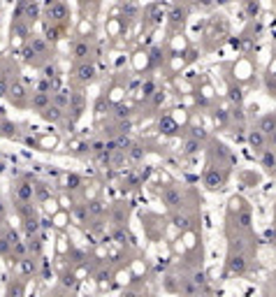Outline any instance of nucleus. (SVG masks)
Instances as JSON below:
<instances>
[{
  "label": "nucleus",
  "mask_w": 276,
  "mask_h": 297,
  "mask_svg": "<svg viewBox=\"0 0 276 297\" xmlns=\"http://www.w3.org/2000/svg\"><path fill=\"white\" fill-rule=\"evenodd\" d=\"M7 91H10V84H7V79L0 74V98L2 96H7Z\"/></svg>",
  "instance_id": "45"
},
{
  "label": "nucleus",
  "mask_w": 276,
  "mask_h": 297,
  "mask_svg": "<svg viewBox=\"0 0 276 297\" xmlns=\"http://www.w3.org/2000/svg\"><path fill=\"white\" fill-rule=\"evenodd\" d=\"M40 114H42V118L44 121H49V123H61V121L65 118V109L51 102V105L47 107V109H42Z\"/></svg>",
  "instance_id": "9"
},
{
  "label": "nucleus",
  "mask_w": 276,
  "mask_h": 297,
  "mask_svg": "<svg viewBox=\"0 0 276 297\" xmlns=\"http://www.w3.org/2000/svg\"><path fill=\"white\" fill-rule=\"evenodd\" d=\"M193 281H195V283L202 288L204 283H207V276H204V272H195V274H193Z\"/></svg>",
  "instance_id": "44"
},
{
  "label": "nucleus",
  "mask_w": 276,
  "mask_h": 297,
  "mask_svg": "<svg viewBox=\"0 0 276 297\" xmlns=\"http://www.w3.org/2000/svg\"><path fill=\"white\" fill-rule=\"evenodd\" d=\"M114 118H116V121H126V118H130V107L114 105Z\"/></svg>",
  "instance_id": "32"
},
{
  "label": "nucleus",
  "mask_w": 276,
  "mask_h": 297,
  "mask_svg": "<svg viewBox=\"0 0 276 297\" xmlns=\"http://www.w3.org/2000/svg\"><path fill=\"white\" fill-rule=\"evenodd\" d=\"M70 14V7L65 5L63 0H49L47 5V19H51V23H63Z\"/></svg>",
  "instance_id": "1"
},
{
  "label": "nucleus",
  "mask_w": 276,
  "mask_h": 297,
  "mask_svg": "<svg viewBox=\"0 0 276 297\" xmlns=\"http://www.w3.org/2000/svg\"><path fill=\"white\" fill-rule=\"evenodd\" d=\"M246 269H248L246 255L242 251H230V255H227V274L242 276V274H246Z\"/></svg>",
  "instance_id": "2"
},
{
  "label": "nucleus",
  "mask_w": 276,
  "mask_h": 297,
  "mask_svg": "<svg viewBox=\"0 0 276 297\" xmlns=\"http://www.w3.org/2000/svg\"><path fill=\"white\" fill-rule=\"evenodd\" d=\"M165 290H170V293L179 290V286H177V279H174V276H165Z\"/></svg>",
  "instance_id": "42"
},
{
  "label": "nucleus",
  "mask_w": 276,
  "mask_h": 297,
  "mask_svg": "<svg viewBox=\"0 0 276 297\" xmlns=\"http://www.w3.org/2000/svg\"><path fill=\"white\" fill-rule=\"evenodd\" d=\"M248 144H251V148L253 151H265V144H267V135L260 130V128H255V130H251L248 132Z\"/></svg>",
  "instance_id": "11"
},
{
  "label": "nucleus",
  "mask_w": 276,
  "mask_h": 297,
  "mask_svg": "<svg viewBox=\"0 0 276 297\" xmlns=\"http://www.w3.org/2000/svg\"><path fill=\"white\" fill-rule=\"evenodd\" d=\"M172 223H174L179 230H188V228H191V218H188V216H183V214H174Z\"/></svg>",
  "instance_id": "31"
},
{
  "label": "nucleus",
  "mask_w": 276,
  "mask_h": 297,
  "mask_svg": "<svg viewBox=\"0 0 276 297\" xmlns=\"http://www.w3.org/2000/svg\"><path fill=\"white\" fill-rule=\"evenodd\" d=\"M28 251H31V255H40V253H42V242H40V237H37V234L28 237Z\"/></svg>",
  "instance_id": "28"
},
{
  "label": "nucleus",
  "mask_w": 276,
  "mask_h": 297,
  "mask_svg": "<svg viewBox=\"0 0 276 297\" xmlns=\"http://www.w3.org/2000/svg\"><path fill=\"white\" fill-rule=\"evenodd\" d=\"M26 88L21 84H10V91H7V98H10L12 105H23L26 102Z\"/></svg>",
  "instance_id": "12"
},
{
  "label": "nucleus",
  "mask_w": 276,
  "mask_h": 297,
  "mask_svg": "<svg viewBox=\"0 0 276 297\" xmlns=\"http://www.w3.org/2000/svg\"><path fill=\"white\" fill-rule=\"evenodd\" d=\"M70 214H72V218H75V223H79V225H84L91 216H88V209H86V204H75L72 209H70Z\"/></svg>",
  "instance_id": "19"
},
{
  "label": "nucleus",
  "mask_w": 276,
  "mask_h": 297,
  "mask_svg": "<svg viewBox=\"0 0 276 297\" xmlns=\"http://www.w3.org/2000/svg\"><path fill=\"white\" fill-rule=\"evenodd\" d=\"M0 255H12V244L5 237V232H0Z\"/></svg>",
  "instance_id": "36"
},
{
  "label": "nucleus",
  "mask_w": 276,
  "mask_h": 297,
  "mask_svg": "<svg viewBox=\"0 0 276 297\" xmlns=\"http://www.w3.org/2000/svg\"><path fill=\"white\" fill-rule=\"evenodd\" d=\"M96 279H97V281H100V283H105L107 279H109V272H105V269H100V272H97V274H96Z\"/></svg>",
  "instance_id": "49"
},
{
  "label": "nucleus",
  "mask_w": 276,
  "mask_h": 297,
  "mask_svg": "<svg viewBox=\"0 0 276 297\" xmlns=\"http://www.w3.org/2000/svg\"><path fill=\"white\" fill-rule=\"evenodd\" d=\"M49 105H51V96H49L47 91H40V88H37V91L31 96V107L32 109L42 112V109H47Z\"/></svg>",
  "instance_id": "10"
},
{
  "label": "nucleus",
  "mask_w": 276,
  "mask_h": 297,
  "mask_svg": "<svg viewBox=\"0 0 276 297\" xmlns=\"http://www.w3.org/2000/svg\"><path fill=\"white\" fill-rule=\"evenodd\" d=\"M81 186V177H77V174H70L67 177V191H77Z\"/></svg>",
  "instance_id": "38"
},
{
  "label": "nucleus",
  "mask_w": 276,
  "mask_h": 297,
  "mask_svg": "<svg viewBox=\"0 0 276 297\" xmlns=\"http://www.w3.org/2000/svg\"><path fill=\"white\" fill-rule=\"evenodd\" d=\"M86 209H88V216H91V218H100V216L105 214V204L100 200H91L86 204Z\"/></svg>",
  "instance_id": "22"
},
{
  "label": "nucleus",
  "mask_w": 276,
  "mask_h": 297,
  "mask_svg": "<svg viewBox=\"0 0 276 297\" xmlns=\"http://www.w3.org/2000/svg\"><path fill=\"white\" fill-rule=\"evenodd\" d=\"M216 2H218V5H227L230 0H216Z\"/></svg>",
  "instance_id": "53"
},
{
  "label": "nucleus",
  "mask_w": 276,
  "mask_h": 297,
  "mask_svg": "<svg viewBox=\"0 0 276 297\" xmlns=\"http://www.w3.org/2000/svg\"><path fill=\"white\" fill-rule=\"evenodd\" d=\"M246 14L255 19V16L260 14V2H258V0H246Z\"/></svg>",
  "instance_id": "34"
},
{
  "label": "nucleus",
  "mask_w": 276,
  "mask_h": 297,
  "mask_svg": "<svg viewBox=\"0 0 276 297\" xmlns=\"http://www.w3.org/2000/svg\"><path fill=\"white\" fill-rule=\"evenodd\" d=\"M274 163H276L274 151H272V148H265V151H262V165H265V167H274Z\"/></svg>",
  "instance_id": "35"
},
{
  "label": "nucleus",
  "mask_w": 276,
  "mask_h": 297,
  "mask_svg": "<svg viewBox=\"0 0 276 297\" xmlns=\"http://www.w3.org/2000/svg\"><path fill=\"white\" fill-rule=\"evenodd\" d=\"M197 151H200V139H195V137L186 139V144H183V153H186V156H193V153H197Z\"/></svg>",
  "instance_id": "27"
},
{
  "label": "nucleus",
  "mask_w": 276,
  "mask_h": 297,
  "mask_svg": "<svg viewBox=\"0 0 276 297\" xmlns=\"http://www.w3.org/2000/svg\"><path fill=\"white\" fill-rule=\"evenodd\" d=\"M114 239H116L118 244H126V232H123V230H116V232H114Z\"/></svg>",
  "instance_id": "48"
},
{
  "label": "nucleus",
  "mask_w": 276,
  "mask_h": 297,
  "mask_svg": "<svg viewBox=\"0 0 276 297\" xmlns=\"http://www.w3.org/2000/svg\"><path fill=\"white\" fill-rule=\"evenodd\" d=\"M49 198H51V191H49V186L47 183H35V200L37 202H49Z\"/></svg>",
  "instance_id": "23"
},
{
  "label": "nucleus",
  "mask_w": 276,
  "mask_h": 297,
  "mask_svg": "<svg viewBox=\"0 0 276 297\" xmlns=\"http://www.w3.org/2000/svg\"><path fill=\"white\" fill-rule=\"evenodd\" d=\"M158 88H156V82L153 79H146L144 84H142V96H144V100H149V98H153V93H156Z\"/></svg>",
  "instance_id": "30"
},
{
  "label": "nucleus",
  "mask_w": 276,
  "mask_h": 297,
  "mask_svg": "<svg viewBox=\"0 0 276 297\" xmlns=\"http://www.w3.org/2000/svg\"><path fill=\"white\" fill-rule=\"evenodd\" d=\"M149 19L153 23H160L162 19H165V10H162V5H158V2H156V5H151L149 7Z\"/></svg>",
  "instance_id": "24"
},
{
  "label": "nucleus",
  "mask_w": 276,
  "mask_h": 297,
  "mask_svg": "<svg viewBox=\"0 0 276 297\" xmlns=\"http://www.w3.org/2000/svg\"><path fill=\"white\" fill-rule=\"evenodd\" d=\"M274 290H276V279H274Z\"/></svg>",
  "instance_id": "56"
},
{
  "label": "nucleus",
  "mask_w": 276,
  "mask_h": 297,
  "mask_svg": "<svg viewBox=\"0 0 276 297\" xmlns=\"http://www.w3.org/2000/svg\"><path fill=\"white\" fill-rule=\"evenodd\" d=\"M7 293H10V295L21 297V295H23V286H21V283H19V281H12V283H10V288H7Z\"/></svg>",
  "instance_id": "40"
},
{
  "label": "nucleus",
  "mask_w": 276,
  "mask_h": 297,
  "mask_svg": "<svg viewBox=\"0 0 276 297\" xmlns=\"http://www.w3.org/2000/svg\"><path fill=\"white\" fill-rule=\"evenodd\" d=\"M191 137H195V139H207V130H204V128L202 126H193L191 128Z\"/></svg>",
  "instance_id": "39"
},
{
  "label": "nucleus",
  "mask_w": 276,
  "mask_h": 297,
  "mask_svg": "<svg viewBox=\"0 0 276 297\" xmlns=\"http://www.w3.org/2000/svg\"><path fill=\"white\" fill-rule=\"evenodd\" d=\"M0 123H2V135H5V137L19 139V128L14 126L12 121H0Z\"/></svg>",
  "instance_id": "25"
},
{
  "label": "nucleus",
  "mask_w": 276,
  "mask_h": 297,
  "mask_svg": "<svg viewBox=\"0 0 276 297\" xmlns=\"http://www.w3.org/2000/svg\"><path fill=\"white\" fill-rule=\"evenodd\" d=\"M16 202H32L35 200V183L32 181H21L19 186H16Z\"/></svg>",
  "instance_id": "8"
},
{
  "label": "nucleus",
  "mask_w": 276,
  "mask_h": 297,
  "mask_svg": "<svg viewBox=\"0 0 276 297\" xmlns=\"http://www.w3.org/2000/svg\"><path fill=\"white\" fill-rule=\"evenodd\" d=\"M61 35H63V28H58V26H49V28H47V40H49V42H56V40H61Z\"/></svg>",
  "instance_id": "37"
},
{
  "label": "nucleus",
  "mask_w": 276,
  "mask_h": 297,
  "mask_svg": "<svg viewBox=\"0 0 276 297\" xmlns=\"http://www.w3.org/2000/svg\"><path fill=\"white\" fill-rule=\"evenodd\" d=\"M237 225H239L242 230L251 228V212H248V209H239V212H237Z\"/></svg>",
  "instance_id": "26"
},
{
  "label": "nucleus",
  "mask_w": 276,
  "mask_h": 297,
  "mask_svg": "<svg viewBox=\"0 0 276 297\" xmlns=\"http://www.w3.org/2000/svg\"><path fill=\"white\" fill-rule=\"evenodd\" d=\"M204 186H207L209 191H221L225 186V172L221 170V167L211 165L209 170L204 172Z\"/></svg>",
  "instance_id": "3"
},
{
  "label": "nucleus",
  "mask_w": 276,
  "mask_h": 297,
  "mask_svg": "<svg viewBox=\"0 0 276 297\" xmlns=\"http://www.w3.org/2000/svg\"><path fill=\"white\" fill-rule=\"evenodd\" d=\"M37 0H26V7H23V21H35L37 19Z\"/></svg>",
  "instance_id": "20"
},
{
  "label": "nucleus",
  "mask_w": 276,
  "mask_h": 297,
  "mask_svg": "<svg viewBox=\"0 0 276 297\" xmlns=\"http://www.w3.org/2000/svg\"><path fill=\"white\" fill-rule=\"evenodd\" d=\"M230 100H232L234 105H242V100H244V93H242V88L239 86H230Z\"/></svg>",
  "instance_id": "33"
},
{
  "label": "nucleus",
  "mask_w": 276,
  "mask_h": 297,
  "mask_svg": "<svg viewBox=\"0 0 276 297\" xmlns=\"http://www.w3.org/2000/svg\"><path fill=\"white\" fill-rule=\"evenodd\" d=\"M160 200H162L165 207L177 209V207H181V202H183V193H181V188H177V186H165L162 193H160Z\"/></svg>",
  "instance_id": "5"
},
{
  "label": "nucleus",
  "mask_w": 276,
  "mask_h": 297,
  "mask_svg": "<svg viewBox=\"0 0 276 297\" xmlns=\"http://www.w3.org/2000/svg\"><path fill=\"white\" fill-rule=\"evenodd\" d=\"M70 51H72V58L79 63V61H88L93 49H91V44L86 42V40H75L72 47H70Z\"/></svg>",
  "instance_id": "6"
},
{
  "label": "nucleus",
  "mask_w": 276,
  "mask_h": 297,
  "mask_svg": "<svg viewBox=\"0 0 276 297\" xmlns=\"http://www.w3.org/2000/svg\"><path fill=\"white\" fill-rule=\"evenodd\" d=\"M151 100H153V107L162 105V100H165V93H162V91H156V93H153V98H151Z\"/></svg>",
  "instance_id": "47"
},
{
  "label": "nucleus",
  "mask_w": 276,
  "mask_h": 297,
  "mask_svg": "<svg viewBox=\"0 0 276 297\" xmlns=\"http://www.w3.org/2000/svg\"><path fill=\"white\" fill-rule=\"evenodd\" d=\"M84 107H86V98L81 91H72V98H70V112H72V121H77V118L84 114Z\"/></svg>",
  "instance_id": "7"
},
{
  "label": "nucleus",
  "mask_w": 276,
  "mask_h": 297,
  "mask_svg": "<svg viewBox=\"0 0 276 297\" xmlns=\"http://www.w3.org/2000/svg\"><path fill=\"white\" fill-rule=\"evenodd\" d=\"M258 128H260L265 135H272V132L276 130V114H265V116L260 118Z\"/></svg>",
  "instance_id": "18"
},
{
  "label": "nucleus",
  "mask_w": 276,
  "mask_h": 297,
  "mask_svg": "<svg viewBox=\"0 0 276 297\" xmlns=\"http://www.w3.org/2000/svg\"><path fill=\"white\" fill-rule=\"evenodd\" d=\"M70 98H72V91L61 88V91L51 93V102L53 105H58V107H63V109H67V107H70Z\"/></svg>",
  "instance_id": "15"
},
{
  "label": "nucleus",
  "mask_w": 276,
  "mask_h": 297,
  "mask_svg": "<svg viewBox=\"0 0 276 297\" xmlns=\"http://www.w3.org/2000/svg\"><path fill=\"white\" fill-rule=\"evenodd\" d=\"M96 74H97L96 65L88 63V61H79V63L75 65V77L79 84H91V82L96 79Z\"/></svg>",
  "instance_id": "4"
},
{
  "label": "nucleus",
  "mask_w": 276,
  "mask_h": 297,
  "mask_svg": "<svg viewBox=\"0 0 276 297\" xmlns=\"http://www.w3.org/2000/svg\"><path fill=\"white\" fill-rule=\"evenodd\" d=\"M37 258V255H35ZM35 258H31V255H26V258H21L16 265H19V272H21L23 276H32L35 272H37V263H35Z\"/></svg>",
  "instance_id": "14"
},
{
  "label": "nucleus",
  "mask_w": 276,
  "mask_h": 297,
  "mask_svg": "<svg viewBox=\"0 0 276 297\" xmlns=\"http://www.w3.org/2000/svg\"><path fill=\"white\" fill-rule=\"evenodd\" d=\"M44 77H47V79H53V77H58L56 67H53V65H44Z\"/></svg>",
  "instance_id": "46"
},
{
  "label": "nucleus",
  "mask_w": 276,
  "mask_h": 297,
  "mask_svg": "<svg viewBox=\"0 0 276 297\" xmlns=\"http://www.w3.org/2000/svg\"><path fill=\"white\" fill-rule=\"evenodd\" d=\"M213 148H216L213 153H216V156H218V158H221V160H230V153H227V148H225L223 144H216V147H213Z\"/></svg>",
  "instance_id": "41"
},
{
  "label": "nucleus",
  "mask_w": 276,
  "mask_h": 297,
  "mask_svg": "<svg viewBox=\"0 0 276 297\" xmlns=\"http://www.w3.org/2000/svg\"><path fill=\"white\" fill-rule=\"evenodd\" d=\"M181 2H191V0H181Z\"/></svg>",
  "instance_id": "55"
},
{
  "label": "nucleus",
  "mask_w": 276,
  "mask_h": 297,
  "mask_svg": "<svg viewBox=\"0 0 276 297\" xmlns=\"http://www.w3.org/2000/svg\"><path fill=\"white\" fill-rule=\"evenodd\" d=\"M213 121H216V126L225 128L230 123V114H227L225 109H216V112H213Z\"/></svg>",
  "instance_id": "29"
},
{
  "label": "nucleus",
  "mask_w": 276,
  "mask_h": 297,
  "mask_svg": "<svg viewBox=\"0 0 276 297\" xmlns=\"http://www.w3.org/2000/svg\"><path fill=\"white\" fill-rule=\"evenodd\" d=\"M2 218H5V204L0 202V221H2Z\"/></svg>",
  "instance_id": "52"
},
{
  "label": "nucleus",
  "mask_w": 276,
  "mask_h": 297,
  "mask_svg": "<svg viewBox=\"0 0 276 297\" xmlns=\"http://www.w3.org/2000/svg\"><path fill=\"white\" fill-rule=\"evenodd\" d=\"M269 142H272V147L276 148V130H274V132H272V135H269Z\"/></svg>",
  "instance_id": "51"
},
{
  "label": "nucleus",
  "mask_w": 276,
  "mask_h": 297,
  "mask_svg": "<svg viewBox=\"0 0 276 297\" xmlns=\"http://www.w3.org/2000/svg\"><path fill=\"white\" fill-rule=\"evenodd\" d=\"M0 135H2V123H0Z\"/></svg>",
  "instance_id": "54"
},
{
  "label": "nucleus",
  "mask_w": 276,
  "mask_h": 297,
  "mask_svg": "<svg viewBox=\"0 0 276 297\" xmlns=\"http://www.w3.org/2000/svg\"><path fill=\"white\" fill-rule=\"evenodd\" d=\"M126 153H128V160H132V163H142V160H144V156H146V151H144V147H142V144H132Z\"/></svg>",
  "instance_id": "21"
},
{
  "label": "nucleus",
  "mask_w": 276,
  "mask_h": 297,
  "mask_svg": "<svg viewBox=\"0 0 276 297\" xmlns=\"http://www.w3.org/2000/svg\"><path fill=\"white\" fill-rule=\"evenodd\" d=\"M232 118H234V121H239V123H244V112H242V109L232 112Z\"/></svg>",
  "instance_id": "50"
},
{
  "label": "nucleus",
  "mask_w": 276,
  "mask_h": 297,
  "mask_svg": "<svg viewBox=\"0 0 276 297\" xmlns=\"http://www.w3.org/2000/svg\"><path fill=\"white\" fill-rule=\"evenodd\" d=\"M186 16H188V10L186 7H181V5H177V7H172V12H170V21H172V26H183L186 23Z\"/></svg>",
  "instance_id": "17"
},
{
  "label": "nucleus",
  "mask_w": 276,
  "mask_h": 297,
  "mask_svg": "<svg viewBox=\"0 0 276 297\" xmlns=\"http://www.w3.org/2000/svg\"><path fill=\"white\" fill-rule=\"evenodd\" d=\"M158 130L162 135H177V132H179V123H177V118L162 116L158 121Z\"/></svg>",
  "instance_id": "13"
},
{
  "label": "nucleus",
  "mask_w": 276,
  "mask_h": 297,
  "mask_svg": "<svg viewBox=\"0 0 276 297\" xmlns=\"http://www.w3.org/2000/svg\"><path fill=\"white\" fill-rule=\"evenodd\" d=\"M47 42H49L47 37H35V35L28 40V44L32 47V51L37 53V56H47V53H49V44Z\"/></svg>",
  "instance_id": "16"
},
{
  "label": "nucleus",
  "mask_w": 276,
  "mask_h": 297,
  "mask_svg": "<svg viewBox=\"0 0 276 297\" xmlns=\"http://www.w3.org/2000/svg\"><path fill=\"white\" fill-rule=\"evenodd\" d=\"M63 286L65 288H77V276L75 274H65L63 276Z\"/></svg>",
  "instance_id": "43"
}]
</instances>
